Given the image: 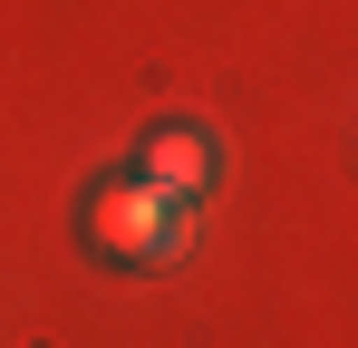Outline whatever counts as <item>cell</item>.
Segmentation results:
<instances>
[{"instance_id":"2","label":"cell","mask_w":358,"mask_h":348,"mask_svg":"<svg viewBox=\"0 0 358 348\" xmlns=\"http://www.w3.org/2000/svg\"><path fill=\"white\" fill-rule=\"evenodd\" d=\"M145 184H165V194L194 203V194L213 184V136H203V126H155V136H145Z\"/></svg>"},{"instance_id":"1","label":"cell","mask_w":358,"mask_h":348,"mask_svg":"<svg viewBox=\"0 0 358 348\" xmlns=\"http://www.w3.org/2000/svg\"><path fill=\"white\" fill-rule=\"evenodd\" d=\"M87 232H97L117 261H184V242H194V203L165 194V184H107V194L87 203Z\"/></svg>"}]
</instances>
